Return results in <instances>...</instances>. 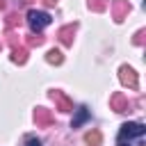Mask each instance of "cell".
Returning <instances> with one entry per match:
<instances>
[{
    "instance_id": "cell-1",
    "label": "cell",
    "mask_w": 146,
    "mask_h": 146,
    "mask_svg": "<svg viewBox=\"0 0 146 146\" xmlns=\"http://www.w3.org/2000/svg\"><path fill=\"white\" fill-rule=\"evenodd\" d=\"M27 25H30V30L32 32H41L43 27H48L50 25V14H46V11H39V9H30L27 11Z\"/></svg>"
},
{
    "instance_id": "cell-8",
    "label": "cell",
    "mask_w": 146,
    "mask_h": 146,
    "mask_svg": "<svg viewBox=\"0 0 146 146\" xmlns=\"http://www.w3.org/2000/svg\"><path fill=\"white\" fill-rule=\"evenodd\" d=\"M87 119H89V110H87L84 105H82V107H78V110H75V116H73V123H71V128H80V125H82Z\"/></svg>"
},
{
    "instance_id": "cell-12",
    "label": "cell",
    "mask_w": 146,
    "mask_h": 146,
    "mask_svg": "<svg viewBox=\"0 0 146 146\" xmlns=\"http://www.w3.org/2000/svg\"><path fill=\"white\" fill-rule=\"evenodd\" d=\"M84 139H87V144H91V146H98V144H100V132H98V130H91V132H89Z\"/></svg>"
},
{
    "instance_id": "cell-16",
    "label": "cell",
    "mask_w": 146,
    "mask_h": 146,
    "mask_svg": "<svg viewBox=\"0 0 146 146\" xmlns=\"http://www.w3.org/2000/svg\"><path fill=\"white\" fill-rule=\"evenodd\" d=\"M141 36H144V32H137V39H135V43H137V46H141V41H144Z\"/></svg>"
},
{
    "instance_id": "cell-14",
    "label": "cell",
    "mask_w": 146,
    "mask_h": 146,
    "mask_svg": "<svg viewBox=\"0 0 146 146\" xmlns=\"http://www.w3.org/2000/svg\"><path fill=\"white\" fill-rule=\"evenodd\" d=\"M41 43H43V36H36V34H30V36H27V46H30V48L41 46Z\"/></svg>"
},
{
    "instance_id": "cell-3",
    "label": "cell",
    "mask_w": 146,
    "mask_h": 146,
    "mask_svg": "<svg viewBox=\"0 0 146 146\" xmlns=\"http://www.w3.org/2000/svg\"><path fill=\"white\" fill-rule=\"evenodd\" d=\"M119 73H121V82H123V84H128L130 89H137V82H139V80H137V73H135L130 66H121Z\"/></svg>"
},
{
    "instance_id": "cell-18",
    "label": "cell",
    "mask_w": 146,
    "mask_h": 146,
    "mask_svg": "<svg viewBox=\"0 0 146 146\" xmlns=\"http://www.w3.org/2000/svg\"><path fill=\"white\" fill-rule=\"evenodd\" d=\"M121 146H128V144H121Z\"/></svg>"
},
{
    "instance_id": "cell-11",
    "label": "cell",
    "mask_w": 146,
    "mask_h": 146,
    "mask_svg": "<svg viewBox=\"0 0 146 146\" xmlns=\"http://www.w3.org/2000/svg\"><path fill=\"white\" fill-rule=\"evenodd\" d=\"M46 59H48L50 64H62V59H64V57H62V52H59V50H55V48H52V50H48V57H46Z\"/></svg>"
},
{
    "instance_id": "cell-5",
    "label": "cell",
    "mask_w": 146,
    "mask_h": 146,
    "mask_svg": "<svg viewBox=\"0 0 146 146\" xmlns=\"http://www.w3.org/2000/svg\"><path fill=\"white\" fill-rule=\"evenodd\" d=\"M34 121H36V125H50L52 123V114L46 107H36L34 110Z\"/></svg>"
},
{
    "instance_id": "cell-17",
    "label": "cell",
    "mask_w": 146,
    "mask_h": 146,
    "mask_svg": "<svg viewBox=\"0 0 146 146\" xmlns=\"http://www.w3.org/2000/svg\"><path fill=\"white\" fill-rule=\"evenodd\" d=\"M43 2H46V5H50V7H52V5H55V2H57V0H43Z\"/></svg>"
},
{
    "instance_id": "cell-2",
    "label": "cell",
    "mask_w": 146,
    "mask_h": 146,
    "mask_svg": "<svg viewBox=\"0 0 146 146\" xmlns=\"http://www.w3.org/2000/svg\"><path fill=\"white\" fill-rule=\"evenodd\" d=\"M144 125L141 123H123L121 130H119V141H125V139H135V137H141L144 135Z\"/></svg>"
},
{
    "instance_id": "cell-7",
    "label": "cell",
    "mask_w": 146,
    "mask_h": 146,
    "mask_svg": "<svg viewBox=\"0 0 146 146\" xmlns=\"http://www.w3.org/2000/svg\"><path fill=\"white\" fill-rule=\"evenodd\" d=\"M110 103H112V110H116V112H125L128 110V98L123 94H114Z\"/></svg>"
},
{
    "instance_id": "cell-10",
    "label": "cell",
    "mask_w": 146,
    "mask_h": 146,
    "mask_svg": "<svg viewBox=\"0 0 146 146\" xmlns=\"http://www.w3.org/2000/svg\"><path fill=\"white\" fill-rule=\"evenodd\" d=\"M128 9H130L128 2H116V5H114V21H116V23L123 21V14H125Z\"/></svg>"
},
{
    "instance_id": "cell-13",
    "label": "cell",
    "mask_w": 146,
    "mask_h": 146,
    "mask_svg": "<svg viewBox=\"0 0 146 146\" xmlns=\"http://www.w3.org/2000/svg\"><path fill=\"white\" fill-rule=\"evenodd\" d=\"M89 7H91L94 11H105V9H107V2H105V0H89Z\"/></svg>"
},
{
    "instance_id": "cell-4",
    "label": "cell",
    "mask_w": 146,
    "mask_h": 146,
    "mask_svg": "<svg viewBox=\"0 0 146 146\" xmlns=\"http://www.w3.org/2000/svg\"><path fill=\"white\" fill-rule=\"evenodd\" d=\"M50 98L57 103V110H62V112H71V110H73V103H71L62 91H52V94H50Z\"/></svg>"
},
{
    "instance_id": "cell-15",
    "label": "cell",
    "mask_w": 146,
    "mask_h": 146,
    "mask_svg": "<svg viewBox=\"0 0 146 146\" xmlns=\"http://www.w3.org/2000/svg\"><path fill=\"white\" fill-rule=\"evenodd\" d=\"M25 146H41V141H39L36 137H30V139L25 141Z\"/></svg>"
},
{
    "instance_id": "cell-9",
    "label": "cell",
    "mask_w": 146,
    "mask_h": 146,
    "mask_svg": "<svg viewBox=\"0 0 146 146\" xmlns=\"http://www.w3.org/2000/svg\"><path fill=\"white\" fill-rule=\"evenodd\" d=\"M11 59L16 64H25L27 59V48H11Z\"/></svg>"
},
{
    "instance_id": "cell-6",
    "label": "cell",
    "mask_w": 146,
    "mask_h": 146,
    "mask_svg": "<svg viewBox=\"0 0 146 146\" xmlns=\"http://www.w3.org/2000/svg\"><path fill=\"white\" fill-rule=\"evenodd\" d=\"M73 34H75V25H66V27L59 30V41L64 46H71L73 43Z\"/></svg>"
}]
</instances>
